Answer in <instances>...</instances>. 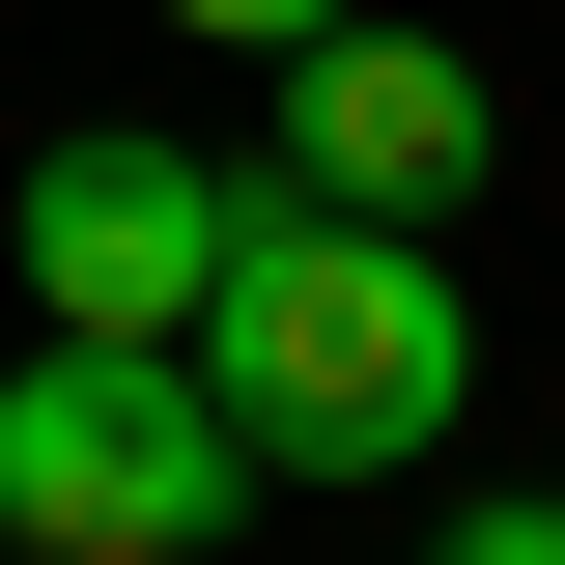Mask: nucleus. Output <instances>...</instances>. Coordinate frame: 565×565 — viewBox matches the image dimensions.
<instances>
[{
    "instance_id": "obj_1",
    "label": "nucleus",
    "mask_w": 565,
    "mask_h": 565,
    "mask_svg": "<svg viewBox=\"0 0 565 565\" xmlns=\"http://www.w3.org/2000/svg\"><path fill=\"white\" fill-rule=\"evenodd\" d=\"M199 396L255 424V481H424L481 424V282L367 199H226V282H199Z\"/></svg>"
},
{
    "instance_id": "obj_2",
    "label": "nucleus",
    "mask_w": 565,
    "mask_h": 565,
    "mask_svg": "<svg viewBox=\"0 0 565 565\" xmlns=\"http://www.w3.org/2000/svg\"><path fill=\"white\" fill-rule=\"evenodd\" d=\"M255 509V424L199 396V340H29L0 367V537L29 565H199Z\"/></svg>"
},
{
    "instance_id": "obj_3",
    "label": "nucleus",
    "mask_w": 565,
    "mask_h": 565,
    "mask_svg": "<svg viewBox=\"0 0 565 565\" xmlns=\"http://www.w3.org/2000/svg\"><path fill=\"white\" fill-rule=\"evenodd\" d=\"M226 199L255 170H199V141H29V340H199V282H226Z\"/></svg>"
},
{
    "instance_id": "obj_4",
    "label": "nucleus",
    "mask_w": 565,
    "mask_h": 565,
    "mask_svg": "<svg viewBox=\"0 0 565 565\" xmlns=\"http://www.w3.org/2000/svg\"><path fill=\"white\" fill-rule=\"evenodd\" d=\"M481 57H424V29H282V199H367V226H424V199H481Z\"/></svg>"
},
{
    "instance_id": "obj_5",
    "label": "nucleus",
    "mask_w": 565,
    "mask_h": 565,
    "mask_svg": "<svg viewBox=\"0 0 565 565\" xmlns=\"http://www.w3.org/2000/svg\"><path fill=\"white\" fill-rule=\"evenodd\" d=\"M170 29H199V57H282V29H340V0H170Z\"/></svg>"
},
{
    "instance_id": "obj_6",
    "label": "nucleus",
    "mask_w": 565,
    "mask_h": 565,
    "mask_svg": "<svg viewBox=\"0 0 565 565\" xmlns=\"http://www.w3.org/2000/svg\"><path fill=\"white\" fill-rule=\"evenodd\" d=\"M424 565H565V509H452V537H424Z\"/></svg>"
}]
</instances>
